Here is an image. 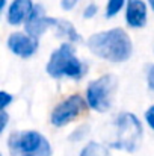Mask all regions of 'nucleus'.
I'll return each mask as SVG.
<instances>
[{
  "instance_id": "nucleus-1",
  "label": "nucleus",
  "mask_w": 154,
  "mask_h": 156,
  "mask_svg": "<svg viewBox=\"0 0 154 156\" xmlns=\"http://www.w3.org/2000/svg\"><path fill=\"white\" fill-rule=\"evenodd\" d=\"M88 47L95 56L110 62L127 61L133 50L132 40L122 29H110L89 37Z\"/></svg>"
},
{
  "instance_id": "nucleus-2",
  "label": "nucleus",
  "mask_w": 154,
  "mask_h": 156,
  "mask_svg": "<svg viewBox=\"0 0 154 156\" xmlns=\"http://www.w3.org/2000/svg\"><path fill=\"white\" fill-rule=\"evenodd\" d=\"M47 73L51 77L68 76L73 79H80L86 73V67L76 56V50L71 44H62L59 49L51 53V58L47 64Z\"/></svg>"
},
{
  "instance_id": "nucleus-3",
  "label": "nucleus",
  "mask_w": 154,
  "mask_h": 156,
  "mask_svg": "<svg viewBox=\"0 0 154 156\" xmlns=\"http://www.w3.org/2000/svg\"><path fill=\"white\" fill-rule=\"evenodd\" d=\"M142 140V124L133 114H121L116 118V140L112 144L115 149L133 152Z\"/></svg>"
},
{
  "instance_id": "nucleus-4",
  "label": "nucleus",
  "mask_w": 154,
  "mask_h": 156,
  "mask_svg": "<svg viewBox=\"0 0 154 156\" xmlns=\"http://www.w3.org/2000/svg\"><path fill=\"white\" fill-rule=\"evenodd\" d=\"M115 90H116V77L112 74H104L100 79L89 83L86 90V102L92 109L98 112H106L112 106Z\"/></svg>"
},
{
  "instance_id": "nucleus-5",
  "label": "nucleus",
  "mask_w": 154,
  "mask_h": 156,
  "mask_svg": "<svg viewBox=\"0 0 154 156\" xmlns=\"http://www.w3.org/2000/svg\"><path fill=\"white\" fill-rule=\"evenodd\" d=\"M85 100L80 96H71L68 99H65L63 102L57 105L53 112H51V123L54 126H65L70 121H73L74 118H77L83 109H85Z\"/></svg>"
},
{
  "instance_id": "nucleus-6",
  "label": "nucleus",
  "mask_w": 154,
  "mask_h": 156,
  "mask_svg": "<svg viewBox=\"0 0 154 156\" xmlns=\"http://www.w3.org/2000/svg\"><path fill=\"white\" fill-rule=\"evenodd\" d=\"M17 147L20 152L30 156H50L51 147L49 141L38 132H26L23 133L18 141Z\"/></svg>"
},
{
  "instance_id": "nucleus-7",
  "label": "nucleus",
  "mask_w": 154,
  "mask_h": 156,
  "mask_svg": "<svg viewBox=\"0 0 154 156\" xmlns=\"http://www.w3.org/2000/svg\"><path fill=\"white\" fill-rule=\"evenodd\" d=\"M8 47L20 58H30L38 49V38H33L27 32H14L8 38Z\"/></svg>"
},
{
  "instance_id": "nucleus-8",
  "label": "nucleus",
  "mask_w": 154,
  "mask_h": 156,
  "mask_svg": "<svg viewBox=\"0 0 154 156\" xmlns=\"http://www.w3.org/2000/svg\"><path fill=\"white\" fill-rule=\"evenodd\" d=\"M47 27H50V17H46L43 6H33L29 17L26 18V32L33 38H39Z\"/></svg>"
},
{
  "instance_id": "nucleus-9",
  "label": "nucleus",
  "mask_w": 154,
  "mask_h": 156,
  "mask_svg": "<svg viewBox=\"0 0 154 156\" xmlns=\"http://www.w3.org/2000/svg\"><path fill=\"white\" fill-rule=\"evenodd\" d=\"M125 20L130 27H142L147 23V5L142 0H127Z\"/></svg>"
},
{
  "instance_id": "nucleus-10",
  "label": "nucleus",
  "mask_w": 154,
  "mask_h": 156,
  "mask_svg": "<svg viewBox=\"0 0 154 156\" xmlns=\"http://www.w3.org/2000/svg\"><path fill=\"white\" fill-rule=\"evenodd\" d=\"M33 9V5H32V0H14L12 5L9 6V11H8V21L9 24H20L23 23L30 11Z\"/></svg>"
},
{
  "instance_id": "nucleus-11",
  "label": "nucleus",
  "mask_w": 154,
  "mask_h": 156,
  "mask_svg": "<svg viewBox=\"0 0 154 156\" xmlns=\"http://www.w3.org/2000/svg\"><path fill=\"white\" fill-rule=\"evenodd\" d=\"M50 26H53L62 37L68 38L70 41L73 43H77L80 41V35L77 34L76 27L70 23V21H65V20H57V18H50Z\"/></svg>"
},
{
  "instance_id": "nucleus-12",
  "label": "nucleus",
  "mask_w": 154,
  "mask_h": 156,
  "mask_svg": "<svg viewBox=\"0 0 154 156\" xmlns=\"http://www.w3.org/2000/svg\"><path fill=\"white\" fill-rule=\"evenodd\" d=\"M80 156H106V149L101 144L97 143H89L86 144V147L82 150Z\"/></svg>"
},
{
  "instance_id": "nucleus-13",
  "label": "nucleus",
  "mask_w": 154,
  "mask_h": 156,
  "mask_svg": "<svg viewBox=\"0 0 154 156\" xmlns=\"http://www.w3.org/2000/svg\"><path fill=\"white\" fill-rule=\"evenodd\" d=\"M124 2L125 0H109L107 2V8H106V17L116 15L121 11V8L124 6Z\"/></svg>"
},
{
  "instance_id": "nucleus-14",
  "label": "nucleus",
  "mask_w": 154,
  "mask_h": 156,
  "mask_svg": "<svg viewBox=\"0 0 154 156\" xmlns=\"http://www.w3.org/2000/svg\"><path fill=\"white\" fill-rule=\"evenodd\" d=\"M85 133H88V126H82V127H79V129L76 130V133H73V135L70 136V140H73V141H79Z\"/></svg>"
},
{
  "instance_id": "nucleus-15",
  "label": "nucleus",
  "mask_w": 154,
  "mask_h": 156,
  "mask_svg": "<svg viewBox=\"0 0 154 156\" xmlns=\"http://www.w3.org/2000/svg\"><path fill=\"white\" fill-rule=\"evenodd\" d=\"M0 97H2V102H0V108H2V109H5L8 105L12 102V96L8 94L6 91H2V93H0Z\"/></svg>"
},
{
  "instance_id": "nucleus-16",
  "label": "nucleus",
  "mask_w": 154,
  "mask_h": 156,
  "mask_svg": "<svg viewBox=\"0 0 154 156\" xmlns=\"http://www.w3.org/2000/svg\"><path fill=\"white\" fill-rule=\"evenodd\" d=\"M145 120H147V123L150 124V127L154 130V105L151 108H148V111L145 112Z\"/></svg>"
},
{
  "instance_id": "nucleus-17",
  "label": "nucleus",
  "mask_w": 154,
  "mask_h": 156,
  "mask_svg": "<svg viewBox=\"0 0 154 156\" xmlns=\"http://www.w3.org/2000/svg\"><path fill=\"white\" fill-rule=\"evenodd\" d=\"M97 11H98V8L94 5V3H91L86 9H85V12H83V15H85V18H92L95 14H97Z\"/></svg>"
},
{
  "instance_id": "nucleus-18",
  "label": "nucleus",
  "mask_w": 154,
  "mask_h": 156,
  "mask_svg": "<svg viewBox=\"0 0 154 156\" xmlns=\"http://www.w3.org/2000/svg\"><path fill=\"white\" fill-rule=\"evenodd\" d=\"M147 80H148V87H150V90L154 91V65H150V68H148Z\"/></svg>"
},
{
  "instance_id": "nucleus-19",
  "label": "nucleus",
  "mask_w": 154,
  "mask_h": 156,
  "mask_svg": "<svg viewBox=\"0 0 154 156\" xmlns=\"http://www.w3.org/2000/svg\"><path fill=\"white\" fill-rule=\"evenodd\" d=\"M60 3H62V8H63L65 11H70V9H73V8L76 6L77 0H62Z\"/></svg>"
},
{
  "instance_id": "nucleus-20",
  "label": "nucleus",
  "mask_w": 154,
  "mask_h": 156,
  "mask_svg": "<svg viewBox=\"0 0 154 156\" xmlns=\"http://www.w3.org/2000/svg\"><path fill=\"white\" fill-rule=\"evenodd\" d=\"M0 118H2V129L0 130H5V127H6V123H8V114H6V111L5 109H2V114H0Z\"/></svg>"
},
{
  "instance_id": "nucleus-21",
  "label": "nucleus",
  "mask_w": 154,
  "mask_h": 156,
  "mask_svg": "<svg viewBox=\"0 0 154 156\" xmlns=\"http://www.w3.org/2000/svg\"><path fill=\"white\" fill-rule=\"evenodd\" d=\"M5 5H6V0H2V2H0V6L5 8Z\"/></svg>"
},
{
  "instance_id": "nucleus-22",
  "label": "nucleus",
  "mask_w": 154,
  "mask_h": 156,
  "mask_svg": "<svg viewBox=\"0 0 154 156\" xmlns=\"http://www.w3.org/2000/svg\"><path fill=\"white\" fill-rule=\"evenodd\" d=\"M150 2V5H151V8H153V11H154V0H148Z\"/></svg>"
},
{
  "instance_id": "nucleus-23",
  "label": "nucleus",
  "mask_w": 154,
  "mask_h": 156,
  "mask_svg": "<svg viewBox=\"0 0 154 156\" xmlns=\"http://www.w3.org/2000/svg\"><path fill=\"white\" fill-rule=\"evenodd\" d=\"M26 156H30V155H26Z\"/></svg>"
}]
</instances>
